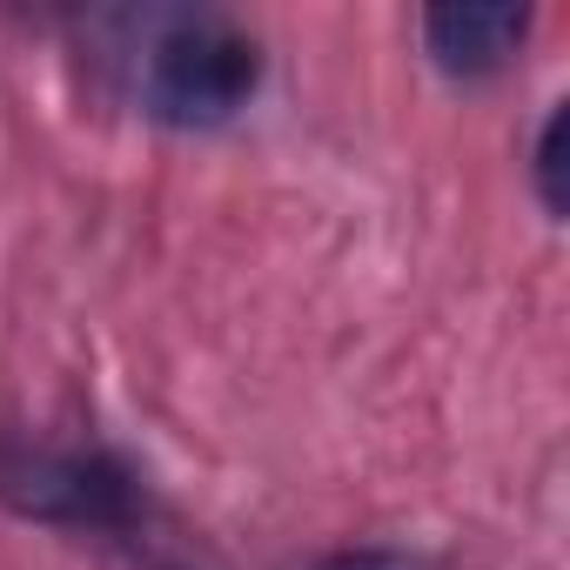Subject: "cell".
<instances>
[{
    "instance_id": "5",
    "label": "cell",
    "mask_w": 570,
    "mask_h": 570,
    "mask_svg": "<svg viewBox=\"0 0 570 570\" xmlns=\"http://www.w3.org/2000/svg\"><path fill=\"white\" fill-rule=\"evenodd\" d=\"M316 570H436V563L416 557V550H336Z\"/></svg>"
},
{
    "instance_id": "2",
    "label": "cell",
    "mask_w": 570,
    "mask_h": 570,
    "mask_svg": "<svg viewBox=\"0 0 570 570\" xmlns=\"http://www.w3.org/2000/svg\"><path fill=\"white\" fill-rule=\"evenodd\" d=\"M0 503L61 530H135L141 476L115 450L0 436Z\"/></svg>"
},
{
    "instance_id": "1",
    "label": "cell",
    "mask_w": 570,
    "mask_h": 570,
    "mask_svg": "<svg viewBox=\"0 0 570 570\" xmlns=\"http://www.w3.org/2000/svg\"><path fill=\"white\" fill-rule=\"evenodd\" d=\"M262 88V48L228 14H168L141 48V108L168 128H222Z\"/></svg>"
},
{
    "instance_id": "4",
    "label": "cell",
    "mask_w": 570,
    "mask_h": 570,
    "mask_svg": "<svg viewBox=\"0 0 570 570\" xmlns=\"http://www.w3.org/2000/svg\"><path fill=\"white\" fill-rule=\"evenodd\" d=\"M563 128H570V115L550 108L543 115V135H537V195H543L550 215H563Z\"/></svg>"
},
{
    "instance_id": "3",
    "label": "cell",
    "mask_w": 570,
    "mask_h": 570,
    "mask_svg": "<svg viewBox=\"0 0 570 570\" xmlns=\"http://www.w3.org/2000/svg\"><path fill=\"white\" fill-rule=\"evenodd\" d=\"M523 35H530V8H483V0H463V8H430L423 14V48L456 81L497 75L523 48Z\"/></svg>"
}]
</instances>
